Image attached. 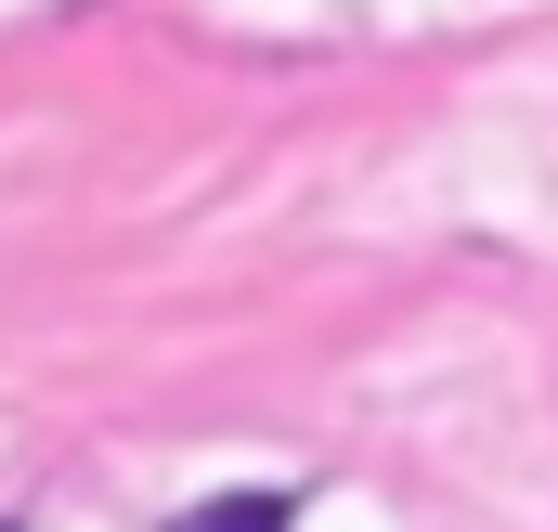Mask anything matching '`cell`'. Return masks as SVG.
<instances>
[{
    "instance_id": "1",
    "label": "cell",
    "mask_w": 558,
    "mask_h": 532,
    "mask_svg": "<svg viewBox=\"0 0 558 532\" xmlns=\"http://www.w3.org/2000/svg\"><path fill=\"white\" fill-rule=\"evenodd\" d=\"M299 520V494H208V507H182L169 532H286Z\"/></svg>"
},
{
    "instance_id": "2",
    "label": "cell",
    "mask_w": 558,
    "mask_h": 532,
    "mask_svg": "<svg viewBox=\"0 0 558 532\" xmlns=\"http://www.w3.org/2000/svg\"><path fill=\"white\" fill-rule=\"evenodd\" d=\"M0 532H13V520H0Z\"/></svg>"
}]
</instances>
